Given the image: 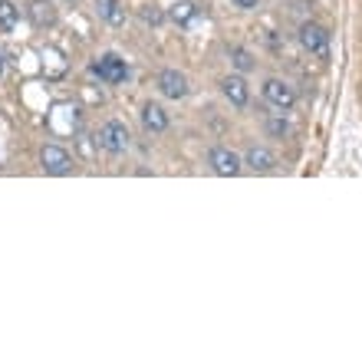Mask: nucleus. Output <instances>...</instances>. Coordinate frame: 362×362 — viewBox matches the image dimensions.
Masks as SVG:
<instances>
[{
    "label": "nucleus",
    "instance_id": "17",
    "mask_svg": "<svg viewBox=\"0 0 362 362\" xmlns=\"http://www.w3.org/2000/svg\"><path fill=\"white\" fill-rule=\"evenodd\" d=\"M142 20L145 23H162V13H158L155 7H142Z\"/></svg>",
    "mask_w": 362,
    "mask_h": 362
},
{
    "label": "nucleus",
    "instance_id": "4",
    "mask_svg": "<svg viewBox=\"0 0 362 362\" xmlns=\"http://www.w3.org/2000/svg\"><path fill=\"white\" fill-rule=\"evenodd\" d=\"M264 99H267L274 109H280V112H290L296 105V89L290 86V83H284V79H267V83H264Z\"/></svg>",
    "mask_w": 362,
    "mask_h": 362
},
{
    "label": "nucleus",
    "instance_id": "10",
    "mask_svg": "<svg viewBox=\"0 0 362 362\" xmlns=\"http://www.w3.org/2000/svg\"><path fill=\"white\" fill-rule=\"evenodd\" d=\"M139 119H142V125H145V132H165L168 129V112H165L158 103H145L142 105V112H139Z\"/></svg>",
    "mask_w": 362,
    "mask_h": 362
},
{
    "label": "nucleus",
    "instance_id": "14",
    "mask_svg": "<svg viewBox=\"0 0 362 362\" xmlns=\"http://www.w3.org/2000/svg\"><path fill=\"white\" fill-rule=\"evenodd\" d=\"M17 20H20V10L10 4V0H0V30L4 33H10V30L17 27Z\"/></svg>",
    "mask_w": 362,
    "mask_h": 362
},
{
    "label": "nucleus",
    "instance_id": "18",
    "mask_svg": "<svg viewBox=\"0 0 362 362\" xmlns=\"http://www.w3.org/2000/svg\"><path fill=\"white\" fill-rule=\"evenodd\" d=\"M234 4H238L240 10H254V7H257V4H260V0H234Z\"/></svg>",
    "mask_w": 362,
    "mask_h": 362
},
{
    "label": "nucleus",
    "instance_id": "3",
    "mask_svg": "<svg viewBox=\"0 0 362 362\" xmlns=\"http://www.w3.org/2000/svg\"><path fill=\"white\" fill-rule=\"evenodd\" d=\"M208 165H211V172L221 175V178H234V175L244 168V158H240L238 152L224 148V145H214L208 152Z\"/></svg>",
    "mask_w": 362,
    "mask_h": 362
},
{
    "label": "nucleus",
    "instance_id": "1",
    "mask_svg": "<svg viewBox=\"0 0 362 362\" xmlns=\"http://www.w3.org/2000/svg\"><path fill=\"white\" fill-rule=\"evenodd\" d=\"M300 47H303L310 57L329 59V30L320 27V23H303V27H300Z\"/></svg>",
    "mask_w": 362,
    "mask_h": 362
},
{
    "label": "nucleus",
    "instance_id": "13",
    "mask_svg": "<svg viewBox=\"0 0 362 362\" xmlns=\"http://www.w3.org/2000/svg\"><path fill=\"white\" fill-rule=\"evenodd\" d=\"M267 132L274 135V139H286V135H290V122H286V115L280 112V109L267 115Z\"/></svg>",
    "mask_w": 362,
    "mask_h": 362
},
{
    "label": "nucleus",
    "instance_id": "11",
    "mask_svg": "<svg viewBox=\"0 0 362 362\" xmlns=\"http://www.w3.org/2000/svg\"><path fill=\"white\" fill-rule=\"evenodd\" d=\"M27 17L33 27H53L57 23V10L49 0H30L27 4Z\"/></svg>",
    "mask_w": 362,
    "mask_h": 362
},
{
    "label": "nucleus",
    "instance_id": "15",
    "mask_svg": "<svg viewBox=\"0 0 362 362\" xmlns=\"http://www.w3.org/2000/svg\"><path fill=\"white\" fill-rule=\"evenodd\" d=\"M228 57H230V63H234V69H240V73H250V69H254V57H250L244 47H230Z\"/></svg>",
    "mask_w": 362,
    "mask_h": 362
},
{
    "label": "nucleus",
    "instance_id": "16",
    "mask_svg": "<svg viewBox=\"0 0 362 362\" xmlns=\"http://www.w3.org/2000/svg\"><path fill=\"white\" fill-rule=\"evenodd\" d=\"M191 17H194V4H191V0H181V4H175V7H172V20H175V23H188Z\"/></svg>",
    "mask_w": 362,
    "mask_h": 362
},
{
    "label": "nucleus",
    "instance_id": "8",
    "mask_svg": "<svg viewBox=\"0 0 362 362\" xmlns=\"http://www.w3.org/2000/svg\"><path fill=\"white\" fill-rule=\"evenodd\" d=\"M244 165H247L250 172H257V175H267L276 168V158L270 148H264V145H250L247 152H244Z\"/></svg>",
    "mask_w": 362,
    "mask_h": 362
},
{
    "label": "nucleus",
    "instance_id": "9",
    "mask_svg": "<svg viewBox=\"0 0 362 362\" xmlns=\"http://www.w3.org/2000/svg\"><path fill=\"white\" fill-rule=\"evenodd\" d=\"M221 93H224V99H228L230 105H238V109H244V105L250 103V89H247V83H244L240 76L221 79Z\"/></svg>",
    "mask_w": 362,
    "mask_h": 362
},
{
    "label": "nucleus",
    "instance_id": "6",
    "mask_svg": "<svg viewBox=\"0 0 362 362\" xmlns=\"http://www.w3.org/2000/svg\"><path fill=\"white\" fill-rule=\"evenodd\" d=\"M40 165H43V172L47 175H69L73 172V158H69V152L66 148H59V145H43Z\"/></svg>",
    "mask_w": 362,
    "mask_h": 362
},
{
    "label": "nucleus",
    "instance_id": "19",
    "mask_svg": "<svg viewBox=\"0 0 362 362\" xmlns=\"http://www.w3.org/2000/svg\"><path fill=\"white\" fill-rule=\"evenodd\" d=\"M4 66H7V57H4V53H0V73H4Z\"/></svg>",
    "mask_w": 362,
    "mask_h": 362
},
{
    "label": "nucleus",
    "instance_id": "5",
    "mask_svg": "<svg viewBox=\"0 0 362 362\" xmlns=\"http://www.w3.org/2000/svg\"><path fill=\"white\" fill-rule=\"evenodd\" d=\"M99 145H103L105 152L122 155L125 148H129V129H125L119 119H109V122L99 129Z\"/></svg>",
    "mask_w": 362,
    "mask_h": 362
},
{
    "label": "nucleus",
    "instance_id": "12",
    "mask_svg": "<svg viewBox=\"0 0 362 362\" xmlns=\"http://www.w3.org/2000/svg\"><path fill=\"white\" fill-rule=\"evenodd\" d=\"M95 13H99L109 27H122L125 23V7L119 0H95Z\"/></svg>",
    "mask_w": 362,
    "mask_h": 362
},
{
    "label": "nucleus",
    "instance_id": "2",
    "mask_svg": "<svg viewBox=\"0 0 362 362\" xmlns=\"http://www.w3.org/2000/svg\"><path fill=\"white\" fill-rule=\"evenodd\" d=\"M93 73L103 79V83H109V86H119V83L129 79V66H125V59L115 57V53H103V57L93 63Z\"/></svg>",
    "mask_w": 362,
    "mask_h": 362
},
{
    "label": "nucleus",
    "instance_id": "7",
    "mask_svg": "<svg viewBox=\"0 0 362 362\" xmlns=\"http://www.w3.org/2000/svg\"><path fill=\"white\" fill-rule=\"evenodd\" d=\"M158 93L165 99H185L188 95V76L178 69H162L158 73Z\"/></svg>",
    "mask_w": 362,
    "mask_h": 362
}]
</instances>
